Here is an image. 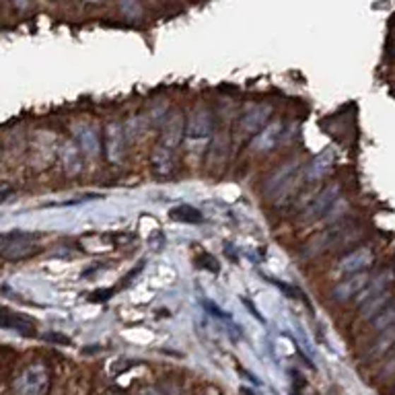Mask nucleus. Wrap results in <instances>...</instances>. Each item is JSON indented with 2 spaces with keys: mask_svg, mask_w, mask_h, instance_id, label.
Instances as JSON below:
<instances>
[{
  "mask_svg": "<svg viewBox=\"0 0 395 395\" xmlns=\"http://www.w3.org/2000/svg\"><path fill=\"white\" fill-rule=\"evenodd\" d=\"M394 346H395V326H389L387 329H383V331L377 334V338L369 344V348H367V352H365L362 356H365V360H377V358H381L385 352H389Z\"/></svg>",
  "mask_w": 395,
  "mask_h": 395,
  "instance_id": "nucleus-7",
  "label": "nucleus"
},
{
  "mask_svg": "<svg viewBox=\"0 0 395 395\" xmlns=\"http://www.w3.org/2000/svg\"><path fill=\"white\" fill-rule=\"evenodd\" d=\"M389 299H391L389 290H385V293H381V295L369 299L365 305H360V315H358V319H360V322H372V319L389 305Z\"/></svg>",
  "mask_w": 395,
  "mask_h": 395,
  "instance_id": "nucleus-9",
  "label": "nucleus"
},
{
  "mask_svg": "<svg viewBox=\"0 0 395 395\" xmlns=\"http://www.w3.org/2000/svg\"><path fill=\"white\" fill-rule=\"evenodd\" d=\"M280 132H282V126H280V124H274V126L266 128V130L259 134V138L256 140L257 151H272V146H274L276 140H278Z\"/></svg>",
  "mask_w": 395,
  "mask_h": 395,
  "instance_id": "nucleus-10",
  "label": "nucleus"
},
{
  "mask_svg": "<svg viewBox=\"0 0 395 395\" xmlns=\"http://www.w3.org/2000/svg\"><path fill=\"white\" fill-rule=\"evenodd\" d=\"M371 282V276H369V272L365 270V272H356V274H348L344 280H340L336 286H334V290H331V297H334V301L336 302H348L352 299H356L362 290H365V286Z\"/></svg>",
  "mask_w": 395,
  "mask_h": 395,
  "instance_id": "nucleus-4",
  "label": "nucleus"
},
{
  "mask_svg": "<svg viewBox=\"0 0 395 395\" xmlns=\"http://www.w3.org/2000/svg\"><path fill=\"white\" fill-rule=\"evenodd\" d=\"M182 140V126L175 122L169 126V130L165 132L163 140L157 144V151H155V157H153V165L157 171H169L171 163H173V157H175V151H177V144Z\"/></svg>",
  "mask_w": 395,
  "mask_h": 395,
  "instance_id": "nucleus-3",
  "label": "nucleus"
},
{
  "mask_svg": "<svg viewBox=\"0 0 395 395\" xmlns=\"http://www.w3.org/2000/svg\"><path fill=\"white\" fill-rule=\"evenodd\" d=\"M15 2V6L19 8V11H25L27 6H29V0H13Z\"/></svg>",
  "mask_w": 395,
  "mask_h": 395,
  "instance_id": "nucleus-12",
  "label": "nucleus"
},
{
  "mask_svg": "<svg viewBox=\"0 0 395 395\" xmlns=\"http://www.w3.org/2000/svg\"><path fill=\"white\" fill-rule=\"evenodd\" d=\"M372 249L371 247H360L356 252H352L348 256H344L338 264V270L344 274H356V272H365L372 264Z\"/></svg>",
  "mask_w": 395,
  "mask_h": 395,
  "instance_id": "nucleus-6",
  "label": "nucleus"
},
{
  "mask_svg": "<svg viewBox=\"0 0 395 395\" xmlns=\"http://www.w3.org/2000/svg\"><path fill=\"white\" fill-rule=\"evenodd\" d=\"M389 326H395V302H389L371 322V327L377 334L383 331V329H387Z\"/></svg>",
  "mask_w": 395,
  "mask_h": 395,
  "instance_id": "nucleus-11",
  "label": "nucleus"
},
{
  "mask_svg": "<svg viewBox=\"0 0 395 395\" xmlns=\"http://www.w3.org/2000/svg\"><path fill=\"white\" fill-rule=\"evenodd\" d=\"M21 395H42L47 387V375L42 367H31L21 375L15 385Z\"/></svg>",
  "mask_w": 395,
  "mask_h": 395,
  "instance_id": "nucleus-5",
  "label": "nucleus"
},
{
  "mask_svg": "<svg viewBox=\"0 0 395 395\" xmlns=\"http://www.w3.org/2000/svg\"><path fill=\"white\" fill-rule=\"evenodd\" d=\"M346 232H352L350 231V225H346V220L329 225L327 229L319 231L317 235H313V237H311V239H309V241L302 245L301 256L302 257H315V256H319V254H324V252L334 249L338 243H342V239L346 237Z\"/></svg>",
  "mask_w": 395,
  "mask_h": 395,
  "instance_id": "nucleus-1",
  "label": "nucleus"
},
{
  "mask_svg": "<svg viewBox=\"0 0 395 395\" xmlns=\"http://www.w3.org/2000/svg\"><path fill=\"white\" fill-rule=\"evenodd\" d=\"M91 2H97V0H91Z\"/></svg>",
  "mask_w": 395,
  "mask_h": 395,
  "instance_id": "nucleus-13",
  "label": "nucleus"
},
{
  "mask_svg": "<svg viewBox=\"0 0 395 395\" xmlns=\"http://www.w3.org/2000/svg\"><path fill=\"white\" fill-rule=\"evenodd\" d=\"M391 278H394V274H391L389 270H387V272H381L377 278H371V282L365 286V290L356 297V302H358V305H365V302L369 301V299H372V297L385 293L387 286L391 284Z\"/></svg>",
  "mask_w": 395,
  "mask_h": 395,
  "instance_id": "nucleus-8",
  "label": "nucleus"
},
{
  "mask_svg": "<svg viewBox=\"0 0 395 395\" xmlns=\"http://www.w3.org/2000/svg\"><path fill=\"white\" fill-rule=\"evenodd\" d=\"M340 198V186H327L322 191H317L309 202L302 204L301 212H299V223L302 225H309V223H315V220H322L326 218V214L329 212V208L338 202Z\"/></svg>",
  "mask_w": 395,
  "mask_h": 395,
  "instance_id": "nucleus-2",
  "label": "nucleus"
}]
</instances>
